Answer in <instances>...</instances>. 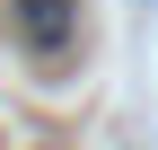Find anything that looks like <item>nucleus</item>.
<instances>
[{"mask_svg": "<svg viewBox=\"0 0 158 150\" xmlns=\"http://www.w3.org/2000/svg\"><path fill=\"white\" fill-rule=\"evenodd\" d=\"M9 9H18L27 53H62L70 44V9H79V0H9Z\"/></svg>", "mask_w": 158, "mask_h": 150, "instance_id": "obj_1", "label": "nucleus"}]
</instances>
